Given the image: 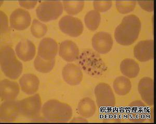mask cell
Returning a JSON list of instances; mask_svg holds the SVG:
<instances>
[{"label": "cell", "instance_id": "16", "mask_svg": "<svg viewBox=\"0 0 156 124\" xmlns=\"http://www.w3.org/2000/svg\"><path fill=\"white\" fill-rule=\"evenodd\" d=\"M20 87L17 82L4 79L0 83V94L2 101L15 100L20 93Z\"/></svg>", "mask_w": 156, "mask_h": 124}, {"label": "cell", "instance_id": "13", "mask_svg": "<svg viewBox=\"0 0 156 124\" xmlns=\"http://www.w3.org/2000/svg\"><path fill=\"white\" fill-rule=\"evenodd\" d=\"M148 109L143 102L135 100L128 106V119L132 122H143L147 117Z\"/></svg>", "mask_w": 156, "mask_h": 124}, {"label": "cell", "instance_id": "18", "mask_svg": "<svg viewBox=\"0 0 156 124\" xmlns=\"http://www.w3.org/2000/svg\"><path fill=\"white\" fill-rule=\"evenodd\" d=\"M59 55L67 62H73L78 59L79 49L76 43L70 40H66L60 43Z\"/></svg>", "mask_w": 156, "mask_h": 124}, {"label": "cell", "instance_id": "31", "mask_svg": "<svg viewBox=\"0 0 156 124\" xmlns=\"http://www.w3.org/2000/svg\"><path fill=\"white\" fill-rule=\"evenodd\" d=\"M20 5L27 9H31L35 7L37 3V1H20Z\"/></svg>", "mask_w": 156, "mask_h": 124}, {"label": "cell", "instance_id": "32", "mask_svg": "<svg viewBox=\"0 0 156 124\" xmlns=\"http://www.w3.org/2000/svg\"><path fill=\"white\" fill-rule=\"evenodd\" d=\"M104 122H121L120 119H118V117H114L113 116H109L107 119H105Z\"/></svg>", "mask_w": 156, "mask_h": 124}, {"label": "cell", "instance_id": "24", "mask_svg": "<svg viewBox=\"0 0 156 124\" xmlns=\"http://www.w3.org/2000/svg\"><path fill=\"white\" fill-rule=\"evenodd\" d=\"M64 9L68 14L75 15L80 13L84 6L83 1H63Z\"/></svg>", "mask_w": 156, "mask_h": 124}, {"label": "cell", "instance_id": "22", "mask_svg": "<svg viewBox=\"0 0 156 124\" xmlns=\"http://www.w3.org/2000/svg\"><path fill=\"white\" fill-rule=\"evenodd\" d=\"M113 87L117 95L125 96L131 90V82L126 77L119 76L114 80Z\"/></svg>", "mask_w": 156, "mask_h": 124}, {"label": "cell", "instance_id": "20", "mask_svg": "<svg viewBox=\"0 0 156 124\" xmlns=\"http://www.w3.org/2000/svg\"><path fill=\"white\" fill-rule=\"evenodd\" d=\"M120 70L125 77L128 78H134L138 76L140 68L134 60L126 59L121 63Z\"/></svg>", "mask_w": 156, "mask_h": 124}, {"label": "cell", "instance_id": "28", "mask_svg": "<svg viewBox=\"0 0 156 124\" xmlns=\"http://www.w3.org/2000/svg\"><path fill=\"white\" fill-rule=\"evenodd\" d=\"M112 5L111 1H94L93 6L94 9L98 12H105L110 9Z\"/></svg>", "mask_w": 156, "mask_h": 124}, {"label": "cell", "instance_id": "1", "mask_svg": "<svg viewBox=\"0 0 156 124\" xmlns=\"http://www.w3.org/2000/svg\"><path fill=\"white\" fill-rule=\"evenodd\" d=\"M142 23L137 16L129 15L124 17L115 28L114 36L117 43L122 46H129L138 38Z\"/></svg>", "mask_w": 156, "mask_h": 124}, {"label": "cell", "instance_id": "26", "mask_svg": "<svg viewBox=\"0 0 156 124\" xmlns=\"http://www.w3.org/2000/svg\"><path fill=\"white\" fill-rule=\"evenodd\" d=\"M48 28L46 25L38 20L34 19L31 26V32L32 35L37 38H40L46 35Z\"/></svg>", "mask_w": 156, "mask_h": 124}, {"label": "cell", "instance_id": "25", "mask_svg": "<svg viewBox=\"0 0 156 124\" xmlns=\"http://www.w3.org/2000/svg\"><path fill=\"white\" fill-rule=\"evenodd\" d=\"M55 64V59L46 60L42 59L37 55L34 61L35 69L41 73H48L53 69Z\"/></svg>", "mask_w": 156, "mask_h": 124}, {"label": "cell", "instance_id": "34", "mask_svg": "<svg viewBox=\"0 0 156 124\" xmlns=\"http://www.w3.org/2000/svg\"><path fill=\"white\" fill-rule=\"evenodd\" d=\"M148 114H147V116H148V119L151 122H154V107L151 108L149 112H148Z\"/></svg>", "mask_w": 156, "mask_h": 124}, {"label": "cell", "instance_id": "29", "mask_svg": "<svg viewBox=\"0 0 156 124\" xmlns=\"http://www.w3.org/2000/svg\"><path fill=\"white\" fill-rule=\"evenodd\" d=\"M0 20L1 33V34H5L9 30V20L7 15L2 11H0Z\"/></svg>", "mask_w": 156, "mask_h": 124}, {"label": "cell", "instance_id": "9", "mask_svg": "<svg viewBox=\"0 0 156 124\" xmlns=\"http://www.w3.org/2000/svg\"><path fill=\"white\" fill-rule=\"evenodd\" d=\"M9 22L12 28L16 30L23 31L30 26L31 18L28 11L22 8H17L11 15Z\"/></svg>", "mask_w": 156, "mask_h": 124}, {"label": "cell", "instance_id": "12", "mask_svg": "<svg viewBox=\"0 0 156 124\" xmlns=\"http://www.w3.org/2000/svg\"><path fill=\"white\" fill-rule=\"evenodd\" d=\"M20 114L18 100L4 101L1 105L0 119L1 122H11L15 121Z\"/></svg>", "mask_w": 156, "mask_h": 124}, {"label": "cell", "instance_id": "4", "mask_svg": "<svg viewBox=\"0 0 156 124\" xmlns=\"http://www.w3.org/2000/svg\"><path fill=\"white\" fill-rule=\"evenodd\" d=\"M63 10L62 2L60 1H45L39 4L36 14L40 20L47 22L58 19Z\"/></svg>", "mask_w": 156, "mask_h": 124}, {"label": "cell", "instance_id": "11", "mask_svg": "<svg viewBox=\"0 0 156 124\" xmlns=\"http://www.w3.org/2000/svg\"><path fill=\"white\" fill-rule=\"evenodd\" d=\"M58 50V44L54 39L44 38L39 44L37 55L45 60H51L55 59Z\"/></svg>", "mask_w": 156, "mask_h": 124}, {"label": "cell", "instance_id": "6", "mask_svg": "<svg viewBox=\"0 0 156 124\" xmlns=\"http://www.w3.org/2000/svg\"><path fill=\"white\" fill-rule=\"evenodd\" d=\"M94 93L96 104L99 109L108 110L115 106V96L110 85L105 83L98 84L95 87Z\"/></svg>", "mask_w": 156, "mask_h": 124}, {"label": "cell", "instance_id": "5", "mask_svg": "<svg viewBox=\"0 0 156 124\" xmlns=\"http://www.w3.org/2000/svg\"><path fill=\"white\" fill-rule=\"evenodd\" d=\"M18 101L20 115L30 119L39 117L42 108L39 94H35Z\"/></svg>", "mask_w": 156, "mask_h": 124}, {"label": "cell", "instance_id": "10", "mask_svg": "<svg viewBox=\"0 0 156 124\" xmlns=\"http://www.w3.org/2000/svg\"><path fill=\"white\" fill-rule=\"evenodd\" d=\"M112 35L106 32H98L92 37L93 48L101 54H105L110 51L113 46Z\"/></svg>", "mask_w": 156, "mask_h": 124}, {"label": "cell", "instance_id": "30", "mask_svg": "<svg viewBox=\"0 0 156 124\" xmlns=\"http://www.w3.org/2000/svg\"><path fill=\"white\" fill-rule=\"evenodd\" d=\"M137 3L142 9L145 11L152 12L154 10V1H138Z\"/></svg>", "mask_w": 156, "mask_h": 124}, {"label": "cell", "instance_id": "17", "mask_svg": "<svg viewBox=\"0 0 156 124\" xmlns=\"http://www.w3.org/2000/svg\"><path fill=\"white\" fill-rule=\"evenodd\" d=\"M15 52L20 60L28 62L32 60L36 55V46L30 40L23 39L17 44Z\"/></svg>", "mask_w": 156, "mask_h": 124}, {"label": "cell", "instance_id": "3", "mask_svg": "<svg viewBox=\"0 0 156 124\" xmlns=\"http://www.w3.org/2000/svg\"><path fill=\"white\" fill-rule=\"evenodd\" d=\"M0 64L1 70L7 78L17 79L23 70V66L18 59L11 46H5L1 49Z\"/></svg>", "mask_w": 156, "mask_h": 124}, {"label": "cell", "instance_id": "21", "mask_svg": "<svg viewBox=\"0 0 156 124\" xmlns=\"http://www.w3.org/2000/svg\"><path fill=\"white\" fill-rule=\"evenodd\" d=\"M79 113L84 118H90L95 113L96 106L92 99L89 97L84 98L80 100L78 106Z\"/></svg>", "mask_w": 156, "mask_h": 124}, {"label": "cell", "instance_id": "8", "mask_svg": "<svg viewBox=\"0 0 156 124\" xmlns=\"http://www.w3.org/2000/svg\"><path fill=\"white\" fill-rule=\"evenodd\" d=\"M134 55L140 62H145L154 57V41L152 39L140 41L134 48Z\"/></svg>", "mask_w": 156, "mask_h": 124}, {"label": "cell", "instance_id": "23", "mask_svg": "<svg viewBox=\"0 0 156 124\" xmlns=\"http://www.w3.org/2000/svg\"><path fill=\"white\" fill-rule=\"evenodd\" d=\"M101 21V15L98 11L92 10L87 12L84 17V22L90 30L94 31L98 29Z\"/></svg>", "mask_w": 156, "mask_h": 124}, {"label": "cell", "instance_id": "27", "mask_svg": "<svg viewBox=\"0 0 156 124\" xmlns=\"http://www.w3.org/2000/svg\"><path fill=\"white\" fill-rule=\"evenodd\" d=\"M136 1H117L115 5L117 10L121 14H126L135 9Z\"/></svg>", "mask_w": 156, "mask_h": 124}, {"label": "cell", "instance_id": "2", "mask_svg": "<svg viewBox=\"0 0 156 124\" xmlns=\"http://www.w3.org/2000/svg\"><path fill=\"white\" fill-rule=\"evenodd\" d=\"M41 112L48 122H67L73 116L71 106L66 103L51 99L43 105Z\"/></svg>", "mask_w": 156, "mask_h": 124}, {"label": "cell", "instance_id": "15", "mask_svg": "<svg viewBox=\"0 0 156 124\" xmlns=\"http://www.w3.org/2000/svg\"><path fill=\"white\" fill-rule=\"evenodd\" d=\"M154 80L147 77L142 78L138 83V92L143 100L149 106L154 104Z\"/></svg>", "mask_w": 156, "mask_h": 124}, {"label": "cell", "instance_id": "19", "mask_svg": "<svg viewBox=\"0 0 156 124\" xmlns=\"http://www.w3.org/2000/svg\"><path fill=\"white\" fill-rule=\"evenodd\" d=\"M20 86L23 93L27 95H33L39 89L40 81L36 75L31 73L23 74L19 80Z\"/></svg>", "mask_w": 156, "mask_h": 124}, {"label": "cell", "instance_id": "33", "mask_svg": "<svg viewBox=\"0 0 156 124\" xmlns=\"http://www.w3.org/2000/svg\"><path fill=\"white\" fill-rule=\"evenodd\" d=\"M70 122H88V121L87 120V119L84 117H74L73 119L70 121Z\"/></svg>", "mask_w": 156, "mask_h": 124}, {"label": "cell", "instance_id": "14", "mask_svg": "<svg viewBox=\"0 0 156 124\" xmlns=\"http://www.w3.org/2000/svg\"><path fill=\"white\" fill-rule=\"evenodd\" d=\"M62 75L64 81L71 86L79 85L83 77L80 67L73 63H69L64 66L62 69Z\"/></svg>", "mask_w": 156, "mask_h": 124}, {"label": "cell", "instance_id": "7", "mask_svg": "<svg viewBox=\"0 0 156 124\" xmlns=\"http://www.w3.org/2000/svg\"><path fill=\"white\" fill-rule=\"evenodd\" d=\"M60 30L69 36L77 37L83 32L84 26L81 20L73 16H64L59 21Z\"/></svg>", "mask_w": 156, "mask_h": 124}]
</instances>
